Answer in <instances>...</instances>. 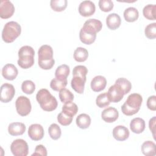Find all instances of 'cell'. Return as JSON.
Returning <instances> with one entry per match:
<instances>
[{"label":"cell","instance_id":"obj_1","mask_svg":"<svg viewBox=\"0 0 156 156\" xmlns=\"http://www.w3.org/2000/svg\"><path fill=\"white\" fill-rule=\"evenodd\" d=\"M36 99L40 107L44 111L52 112L57 107L58 102L56 98L47 89L40 90L37 93Z\"/></svg>","mask_w":156,"mask_h":156},{"label":"cell","instance_id":"obj_2","mask_svg":"<svg viewBox=\"0 0 156 156\" xmlns=\"http://www.w3.org/2000/svg\"><path fill=\"white\" fill-rule=\"evenodd\" d=\"M38 54L39 66L43 69H51L55 64V60L53 58L52 48L47 44L42 45L38 49Z\"/></svg>","mask_w":156,"mask_h":156},{"label":"cell","instance_id":"obj_3","mask_svg":"<svg viewBox=\"0 0 156 156\" xmlns=\"http://www.w3.org/2000/svg\"><path fill=\"white\" fill-rule=\"evenodd\" d=\"M142 102L143 98L140 94H130L121 106V111L127 116L133 115L139 111Z\"/></svg>","mask_w":156,"mask_h":156},{"label":"cell","instance_id":"obj_4","mask_svg":"<svg viewBox=\"0 0 156 156\" xmlns=\"http://www.w3.org/2000/svg\"><path fill=\"white\" fill-rule=\"evenodd\" d=\"M21 32V26L17 22L9 21L4 26L2 32V38L5 43H12L20 35Z\"/></svg>","mask_w":156,"mask_h":156},{"label":"cell","instance_id":"obj_5","mask_svg":"<svg viewBox=\"0 0 156 156\" xmlns=\"http://www.w3.org/2000/svg\"><path fill=\"white\" fill-rule=\"evenodd\" d=\"M10 150L15 156H26L29 152V147L25 140L16 139L12 143Z\"/></svg>","mask_w":156,"mask_h":156},{"label":"cell","instance_id":"obj_6","mask_svg":"<svg viewBox=\"0 0 156 156\" xmlns=\"http://www.w3.org/2000/svg\"><path fill=\"white\" fill-rule=\"evenodd\" d=\"M15 106L17 113L22 116L28 115L32 109L29 99L24 96H21L16 99Z\"/></svg>","mask_w":156,"mask_h":156},{"label":"cell","instance_id":"obj_7","mask_svg":"<svg viewBox=\"0 0 156 156\" xmlns=\"http://www.w3.org/2000/svg\"><path fill=\"white\" fill-rule=\"evenodd\" d=\"M0 93L1 101L2 102L7 103L12 100L15 93V90L13 85L5 83L1 85Z\"/></svg>","mask_w":156,"mask_h":156},{"label":"cell","instance_id":"obj_8","mask_svg":"<svg viewBox=\"0 0 156 156\" xmlns=\"http://www.w3.org/2000/svg\"><path fill=\"white\" fill-rule=\"evenodd\" d=\"M102 24L101 21L96 19H89L85 22L81 29L87 33L96 34L102 29Z\"/></svg>","mask_w":156,"mask_h":156},{"label":"cell","instance_id":"obj_9","mask_svg":"<svg viewBox=\"0 0 156 156\" xmlns=\"http://www.w3.org/2000/svg\"><path fill=\"white\" fill-rule=\"evenodd\" d=\"M15 7L9 0H2L0 3V17L3 19L10 18L14 13Z\"/></svg>","mask_w":156,"mask_h":156},{"label":"cell","instance_id":"obj_10","mask_svg":"<svg viewBox=\"0 0 156 156\" xmlns=\"http://www.w3.org/2000/svg\"><path fill=\"white\" fill-rule=\"evenodd\" d=\"M79 12L80 15L88 17L94 14L96 10L95 4L91 1H83L79 4Z\"/></svg>","mask_w":156,"mask_h":156},{"label":"cell","instance_id":"obj_11","mask_svg":"<svg viewBox=\"0 0 156 156\" xmlns=\"http://www.w3.org/2000/svg\"><path fill=\"white\" fill-rule=\"evenodd\" d=\"M107 94L110 101L112 102H119L124 95L122 89L115 83L109 88Z\"/></svg>","mask_w":156,"mask_h":156},{"label":"cell","instance_id":"obj_12","mask_svg":"<svg viewBox=\"0 0 156 156\" xmlns=\"http://www.w3.org/2000/svg\"><path fill=\"white\" fill-rule=\"evenodd\" d=\"M28 135L30 139L32 140H40L44 136L43 127L39 124H33L29 127Z\"/></svg>","mask_w":156,"mask_h":156},{"label":"cell","instance_id":"obj_13","mask_svg":"<svg viewBox=\"0 0 156 156\" xmlns=\"http://www.w3.org/2000/svg\"><path fill=\"white\" fill-rule=\"evenodd\" d=\"M118 111L112 107H109L104 109L101 113L102 119L108 123L115 122L118 118Z\"/></svg>","mask_w":156,"mask_h":156},{"label":"cell","instance_id":"obj_14","mask_svg":"<svg viewBox=\"0 0 156 156\" xmlns=\"http://www.w3.org/2000/svg\"><path fill=\"white\" fill-rule=\"evenodd\" d=\"M113 136L117 141H122L127 140L129 136V129L124 126H117L113 129Z\"/></svg>","mask_w":156,"mask_h":156},{"label":"cell","instance_id":"obj_15","mask_svg":"<svg viewBox=\"0 0 156 156\" xmlns=\"http://www.w3.org/2000/svg\"><path fill=\"white\" fill-rule=\"evenodd\" d=\"M18 73V71L16 66L11 63L6 64L2 69V75L7 80H14Z\"/></svg>","mask_w":156,"mask_h":156},{"label":"cell","instance_id":"obj_16","mask_svg":"<svg viewBox=\"0 0 156 156\" xmlns=\"http://www.w3.org/2000/svg\"><path fill=\"white\" fill-rule=\"evenodd\" d=\"M107 85V80L102 76H96L91 82V88L95 92H99L103 90Z\"/></svg>","mask_w":156,"mask_h":156},{"label":"cell","instance_id":"obj_17","mask_svg":"<svg viewBox=\"0 0 156 156\" xmlns=\"http://www.w3.org/2000/svg\"><path fill=\"white\" fill-rule=\"evenodd\" d=\"M85 82L86 78L80 76H73L71 81V85L76 92L79 94H82L84 91Z\"/></svg>","mask_w":156,"mask_h":156},{"label":"cell","instance_id":"obj_18","mask_svg":"<svg viewBox=\"0 0 156 156\" xmlns=\"http://www.w3.org/2000/svg\"><path fill=\"white\" fill-rule=\"evenodd\" d=\"M26 130L24 124L20 122H15L10 124L8 127L9 133L12 136L23 135Z\"/></svg>","mask_w":156,"mask_h":156},{"label":"cell","instance_id":"obj_19","mask_svg":"<svg viewBox=\"0 0 156 156\" xmlns=\"http://www.w3.org/2000/svg\"><path fill=\"white\" fill-rule=\"evenodd\" d=\"M121 20L119 15L115 13L109 14L106 18V24L107 27L111 30L118 29L121 25Z\"/></svg>","mask_w":156,"mask_h":156},{"label":"cell","instance_id":"obj_20","mask_svg":"<svg viewBox=\"0 0 156 156\" xmlns=\"http://www.w3.org/2000/svg\"><path fill=\"white\" fill-rule=\"evenodd\" d=\"M130 128L135 133H141L145 129V121L140 118H133L130 123Z\"/></svg>","mask_w":156,"mask_h":156},{"label":"cell","instance_id":"obj_21","mask_svg":"<svg viewBox=\"0 0 156 156\" xmlns=\"http://www.w3.org/2000/svg\"><path fill=\"white\" fill-rule=\"evenodd\" d=\"M141 149L142 153L146 156H154L156 154L155 144L151 141L144 142Z\"/></svg>","mask_w":156,"mask_h":156},{"label":"cell","instance_id":"obj_22","mask_svg":"<svg viewBox=\"0 0 156 156\" xmlns=\"http://www.w3.org/2000/svg\"><path fill=\"white\" fill-rule=\"evenodd\" d=\"M138 11L135 7H128L124 12V19L127 22H134L138 18Z\"/></svg>","mask_w":156,"mask_h":156},{"label":"cell","instance_id":"obj_23","mask_svg":"<svg viewBox=\"0 0 156 156\" xmlns=\"http://www.w3.org/2000/svg\"><path fill=\"white\" fill-rule=\"evenodd\" d=\"M77 126L82 129H85L89 127L91 124V118L90 116L85 113L79 115L76 118Z\"/></svg>","mask_w":156,"mask_h":156},{"label":"cell","instance_id":"obj_24","mask_svg":"<svg viewBox=\"0 0 156 156\" xmlns=\"http://www.w3.org/2000/svg\"><path fill=\"white\" fill-rule=\"evenodd\" d=\"M34 56L23 55L19 56L18 60V65L23 69H27L31 67L34 64Z\"/></svg>","mask_w":156,"mask_h":156},{"label":"cell","instance_id":"obj_25","mask_svg":"<svg viewBox=\"0 0 156 156\" xmlns=\"http://www.w3.org/2000/svg\"><path fill=\"white\" fill-rule=\"evenodd\" d=\"M67 83V79H60L55 77L51 80L50 83V87L53 90L60 91L61 90L65 88Z\"/></svg>","mask_w":156,"mask_h":156},{"label":"cell","instance_id":"obj_26","mask_svg":"<svg viewBox=\"0 0 156 156\" xmlns=\"http://www.w3.org/2000/svg\"><path fill=\"white\" fill-rule=\"evenodd\" d=\"M78 112L77 105L72 102L65 103L62 107V112L68 116L73 117Z\"/></svg>","mask_w":156,"mask_h":156},{"label":"cell","instance_id":"obj_27","mask_svg":"<svg viewBox=\"0 0 156 156\" xmlns=\"http://www.w3.org/2000/svg\"><path fill=\"white\" fill-rule=\"evenodd\" d=\"M88 57V51L82 47H79L74 52V58L78 62H85Z\"/></svg>","mask_w":156,"mask_h":156},{"label":"cell","instance_id":"obj_28","mask_svg":"<svg viewBox=\"0 0 156 156\" xmlns=\"http://www.w3.org/2000/svg\"><path fill=\"white\" fill-rule=\"evenodd\" d=\"M79 38L80 41L83 44H91L94 42L96 38V34L87 33L80 29L79 33Z\"/></svg>","mask_w":156,"mask_h":156},{"label":"cell","instance_id":"obj_29","mask_svg":"<svg viewBox=\"0 0 156 156\" xmlns=\"http://www.w3.org/2000/svg\"><path fill=\"white\" fill-rule=\"evenodd\" d=\"M155 9L156 5L155 4L146 5L143 10V13L144 16L149 20H155Z\"/></svg>","mask_w":156,"mask_h":156},{"label":"cell","instance_id":"obj_30","mask_svg":"<svg viewBox=\"0 0 156 156\" xmlns=\"http://www.w3.org/2000/svg\"><path fill=\"white\" fill-rule=\"evenodd\" d=\"M115 84L118 85L123 91L124 94H127L132 88V84L129 80L124 77L118 78L115 81Z\"/></svg>","mask_w":156,"mask_h":156},{"label":"cell","instance_id":"obj_31","mask_svg":"<svg viewBox=\"0 0 156 156\" xmlns=\"http://www.w3.org/2000/svg\"><path fill=\"white\" fill-rule=\"evenodd\" d=\"M69 72V67L67 65H61L57 68L55 72V76L60 79H67Z\"/></svg>","mask_w":156,"mask_h":156},{"label":"cell","instance_id":"obj_32","mask_svg":"<svg viewBox=\"0 0 156 156\" xmlns=\"http://www.w3.org/2000/svg\"><path fill=\"white\" fill-rule=\"evenodd\" d=\"M68 4L67 0H51L50 5L52 9L55 12L65 10Z\"/></svg>","mask_w":156,"mask_h":156},{"label":"cell","instance_id":"obj_33","mask_svg":"<svg viewBox=\"0 0 156 156\" xmlns=\"http://www.w3.org/2000/svg\"><path fill=\"white\" fill-rule=\"evenodd\" d=\"M48 133L50 137L52 140H57L60 138L62 134V131L60 127L57 124L53 123L49 127Z\"/></svg>","mask_w":156,"mask_h":156},{"label":"cell","instance_id":"obj_34","mask_svg":"<svg viewBox=\"0 0 156 156\" xmlns=\"http://www.w3.org/2000/svg\"><path fill=\"white\" fill-rule=\"evenodd\" d=\"M59 98L62 102L66 103L69 102H72L74 99L73 94L68 89L63 88L59 91Z\"/></svg>","mask_w":156,"mask_h":156},{"label":"cell","instance_id":"obj_35","mask_svg":"<svg viewBox=\"0 0 156 156\" xmlns=\"http://www.w3.org/2000/svg\"><path fill=\"white\" fill-rule=\"evenodd\" d=\"M96 104L99 108H104L109 105L110 101L107 96V93L99 94L96 99Z\"/></svg>","mask_w":156,"mask_h":156},{"label":"cell","instance_id":"obj_36","mask_svg":"<svg viewBox=\"0 0 156 156\" xmlns=\"http://www.w3.org/2000/svg\"><path fill=\"white\" fill-rule=\"evenodd\" d=\"M21 89L24 93L27 94H31L35 90V85L32 81L27 80L22 83Z\"/></svg>","mask_w":156,"mask_h":156},{"label":"cell","instance_id":"obj_37","mask_svg":"<svg viewBox=\"0 0 156 156\" xmlns=\"http://www.w3.org/2000/svg\"><path fill=\"white\" fill-rule=\"evenodd\" d=\"M145 35L149 39H154L156 37V23L148 24L144 30Z\"/></svg>","mask_w":156,"mask_h":156},{"label":"cell","instance_id":"obj_38","mask_svg":"<svg viewBox=\"0 0 156 156\" xmlns=\"http://www.w3.org/2000/svg\"><path fill=\"white\" fill-rule=\"evenodd\" d=\"M73 118V117L68 116L62 112L57 116V121L61 125L63 126H67L72 122Z\"/></svg>","mask_w":156,"mask_h":156},{"label":"cell","instance_id":"obj_39","mask_svg":"<svg viewBox=\"0 0 156 156\" xmlns=\"http://www.w3.org/2000/svg\"><path fill=\"white\" fill-rule=\"evenodd\" d=\"M88 73V69L86 66L83 65H77L73 68V76H80L83 78H86V75Z\"/></svg>","mask_w":156,"mask_h":156},{"label":"cell","instance_id":"obj_40","mask_svg":"<svg viewBox=\"0 0 156 156\" xmlns=\"http://www.w3.org/2000/svg\"><path fill=\"white\" fill-rule=\"evenodd\" d=\"M98 4L100 9L105 12L111 11L113 8V2L111 0H100Z\"/></svg>","mask_w":156,"mask_h":156},{"label":"cell","instance_id":"obj_41","mask_svg":"<svg viewBox=\"0 0 156 156\" xmlns=\"http://www.w3.org/2000/svg\"><path fill=\"white\" fill-rule=\"evenodd\" d=\"M34 49L29 46H22L18 51V57L23 55H32L34 56Z\"/></svg>","mask_w":156,"mask_h":156},{"label":"cell","instance_id":"obj_42","mask_svg":"<svg viewBox=\"0 0 156 156\" xmlns=\"http://www.w3.org/2000/svg\"><path fill=\"white\" fill-rule=\"evenodd\" d=\"M32 155H42L46 156L47 155V150L46 147L42 144L37 145L35 149L34 152L32 154Z\"/></svg>","mask_w":156,"mask_h":156},{"label":"cell","instance_id":"obj_43","mask_svg":"<svg viewBox=\"0 0 156 156\" xmlns=\"http://www.w3.org/2000/svg\"><path fill=\"white\" fill-rule=\"evenodd\" d=\"M147 108L152 111H155L156 110V96L155 95L149 96L147 99L146 103Z\"/></svg>","mask_w":156,"mask_h":156},{"label":"cell","instance_id":"obj_44","mask_svg":"<svg viewBox=\"0 0 156 156\" xmlns=\"http://www.w3.org/2000/svg\"><path fill=\"white\" fill-rule=\"evenodd\" d=\"M149 129L151 130V131L152 133L153 136L154 138V139H155V116H154L152 118H151L149 120Z\"/></svg>","mask_w":156,"mask_h":156}]
</instances>
